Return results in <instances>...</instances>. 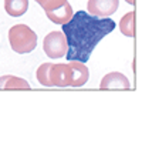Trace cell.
<instances>
[{"mask_svg":"<svg viewBox=\"0 0 142 161\" xmlns=\"http://www.w3.org/2000/svg\"><path fill=\"white\" fill-rule=\"evenodd\" d=\"M115 26V21L109 17H97L84 10L74 13L68 23L61 25V31L67 40V60L88 61L97 44L114 30Z\"/></svg>","mask_w":142,"mask_h":161,"instance_id":"6da1fadb","label":"cell"},{"mask_svg":"<svg viewBox=\"0 0 142 161\" xmlns=\"http://www.w3.org/2000/svg\"><path fill=\"white\" fill-rule=\"evenodd\" d=\"M9 43L16 53L26 54L36 49L37 34L26 25H14L9 30Z\"/></svg>","mask_w":142,"mask_h":161,"instance_id":"7a4b0ae2","label":"cell"},{"mask_svg":"<svg viewBox=\"0 0 142 161\" xmlns=\"http://www.w3.org/2000/svg\"><path fill=\"white\" fill-rule=\"evenodd\" d=\"M44 53L50 58H61L67 53V40L63 31H51L43 40Z\"/></svg>","mask_w":142,"mask_h":161,"instance_id":"3957f363","label":"cell"},{"mask_svg":"<svg viewBox=\"0 0 142 161\" xmlns=\"http://www.w3.org/2000/svg\"><path fill=\"white\" fill-rule=\"evenodd\" d=\"M119 6V0H88L87 10L97 17H108L114 14Z\"/></svg>","mask_w":142,"mask_h":161,"instance_id":"277c9868","label":"cell"},{"mask_svg":"<svg viewBox=\"0 0 142 161\" xmlns=\"http://www.w3.org/2000/svg\"><path fill=\"white\" fill-rule=\"evenodd\" d=\"M70 69V86L73 87H81L90 79V70L81 61H70L68 64Z\"/></svg>","mask_w":142,"mask_h":161,"instance_id":"5b68a950","label":"cell"},{"mask_svg":"<svg viewBox=\"0 0 142 161\" xmlns=\"http://www.w3.org/2000/svg\"><path fill=\"white\" fill-rule=\"evenodd\" d=\"M100 87L104 88V90H114V88H129L131 83L128 80L127 76H124L122 73H118V71H112V73H108L107 76L103 77L100 83Z\"/></svg>","mask_w":142,"mask_h":161,"instance_id":"8992f818","label":"cell"},{"mask_svg":"<svg viewBox=\"0 0 142 161\" xmlns=\"http://www.w3.org/2000/svg\"><path fill=\"white\" fill-rule=\"evenodd\" d=\"M50 81L57 87H67L70 86V69L67 64L57 63L53 64L50 69Z\"/></svg>","mask_w":142,"mask_h":161,"instance_id":"52a82bcc","label":"cell"},{"mask_svg":"<svg viewBox=\"0 0 142 161\" xmlns=\"http://www.w3.org/2000/svg\"><path fill=\"white\" fill-rule=\"evenodd\" d=\"M45 14H47V17H49L53 23H55V25H66V23H68V21L71 20L74 12H73V7L70 6V3L67 2L60 9L54 10V12H50V13H45Z\"/></svg>","mask_w":142,"mask_h":161,"instance_id":"ba28073f","label":"cell"},{"mask_svg":"<svg viewBox=\"0 0 142 161\" xmlns=\"http://www.w3.org/2000/svg\"><path fill=\"white\" fill-rule=\"evenodd\" d=\"M7 88H20V90H29L30 84L21 77H16L12 74L0 77V90H7Z\"/></svg>","mask_w":142,"mask_h":161,"instance_id":"9c48e42d","label":"cell"},{"mask_svg":"<svg viewBox=\"0 0 142 161\" xmlns=\"http://www.w3.org/2000/svg\"><path fill=\"white\" fill-rule=\"evenodd\" d=\"M29 9V0H4V10L12 17H20Z\"/></svg>","mask_w":142,"mask_h":161,"instance_id":"30bf717a","label":"cell"},{"mask_svg":"<svg viewBox=\"0 0 142 161\" xmlns=\"http://www.w3.org/2000/svg\"><path fill=\"white\" fill-rule=\"evenodd\" d=\"M119 29L124 36L134 37L135 36V13L129 12L121 19L119 21Z\"/></svg>","mask_w":142,"mask_h":161,"instance_id":"8fae6325","label":"cell"},{"mask_svg":"<svg viewBox=\"0 0 142 161\" xmlns=\"http://www.w3.org/2000/svg\"><path fill=\"white\" fill-rule=\"evenodd\" d=\"M53 63H43L41 66L37 69V80L40 84L45 86V87H53L51 81H50V69H51Z\"/></svg>","mask_w":142,"mask_h":161,"instance_id":"7c38bea8","label":"cell"},{"mask_svg":"<svg viewBox=\"0 0 142 161\" xmlns=\"http://www.w3.org/2000/svg\"><path fill=\"white\" fill-rule=\"evenodd\" d=\"M36 2L45 10V13L54 12L67 3V0H36Z\"/></svg>","mask_w":142,"mask_h":161,"instance_id":"4fadbf2b","label":"cell"},{"mask_svg":"<svg viewBox=\"0 0 142 161\" xmlns=\"http://www.w3.org/2000/svg\"><path fill=\"white\" fill-rule=\"evenodd\" d=\"M125 2H128V3H129V4H132V6H134V4H135V0H125Z\"/></svg>","mask_w":142,"mask_h":161,"instance_id":"5bb4252c","label":"cell"}]
</instances>
